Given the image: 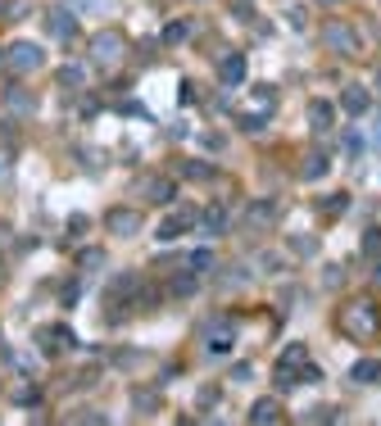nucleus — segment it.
I'll return each instance as SVG.
<instances>
[{"label": "nucleus", "mask_w": 381, "mask_h": 426, "mask_svg": "<svg viewBox=\"0 0 381 426\" xmlns=\"http://www.w3.org/2000/svg\"><path fill=\"white\" fill-rule=\"evenodd\" d=\"M9 64H14L18 73H32L36 64H41V50H36V46H9Z\"/></svg>", "instance_id": "nucleus-1"}, {"label": "nucleus", "mask_w": 381, "mask_h": 426, "mask_svg": "<svg viewBox=\"0 0 381 426\" xmlns=\"http://www.w3.org/2000/svg\"><path fill=\"white\" fill-rule=\"evenodd\" d=\"M118 46H123V36H118V32L95 36V55H100V64H113V60H118Z\"/></svg>", "instance_id": "nucleus-2"}, {"label": "nucleus", "mask_w": 381, "mask_h": 426, "mask_svg": "<svg viewBox=\"0 0 381 426\" xmlns=\"http://www.w3.org/2000/svg\"><path fill=\"white\" fill-rule=\"evenodd\" d=\"M109 222L113 231H118V236H132V231H137V213H127V209H109Z\"/></svg>", "instance_id": "nucleus-3"}, {"label": "nucleus", "mask_w": 381, "mask_h": 426, "mask_svg": "<svg viewBox=\"0 0 381 426\" xmlns=\"http://www.w3.org/2000/svg\"><path fill=\"white\" fill-rule=\"evenodd\" d=\"M50 32H55V36H60V41H69V36H73V32H78V23H73V14H64V9H60V14H55V18H50Z\"/></svg>", "instance_id": "nucleus-4"}, {"label": "nucleus", "mask_w": 381, "mask_h": 426, "mask_svg": "<svg viewBox=\"0 0 381 426\" xmlns=\"http://www.w3.org/2000/svg\"><path fill=\"white\" fill-rule=\"evenodd\" d=\"M377 376V363H359V381H373Z\"/></svg>", "instance_id": "nucleus-5"}, {"label": "nucleus", "mask_w": 381, "mask_h": 426, "mask_svg": "<svg viewBox=\"0 0 381 426\" xmlns=\"http://www.w3.org/2000/svg\"><path fill=\"white\" fill-rule=\"evenodd\" d=\"M254 422H272V404H259V408H254Z\"/></svg>", "instance_id": "nucleus-6"}]
</instances>
